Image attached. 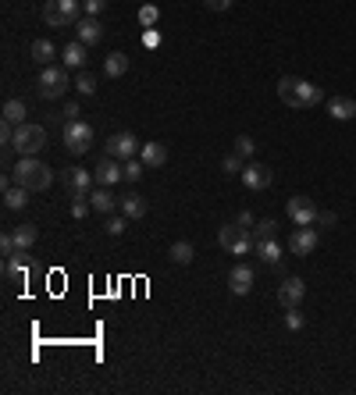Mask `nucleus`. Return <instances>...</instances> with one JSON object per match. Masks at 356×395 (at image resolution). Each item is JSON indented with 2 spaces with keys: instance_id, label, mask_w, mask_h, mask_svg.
Wrapping results in <instances>:
<instances>
[{
  "instance_id": "34",
  "label": "nucleus",
  "mask_w": 356,
  "mask_h": 395,
  "mask_svg": "<svg viewBox=\"0 0 356 395\" xmlns=\"http://www.w3.org/2000/svg\"><path fill=\"white\" fill-rule=\"evenodd\" d=\"M242 167H246V160H242L239 154H228V157L221 160V171H224V175H242Z\"/></svg>"
},
{
  "instance_id": "9",
  "label": "nucleus",
  "mask_w": 356,
  "mask_h": 395,
  "mask_svg": "<svg viewBox=\"0 0 356 395\" xmlns=\"http://www.w3.org/2000/svg\"><path fill=\"white\" fill-rule=\"evenodd\" d=\"M289 250H292L296 257H310V253L317 250V228H314V225H296V232H292V239H289Z\"/></svg>"
},
{
  "instance_id": "37",
  "label": "nucleus",
  "mask_w": 356,
  "mask_h": 395,
  "mask_svg": "<svg viewBox=\"0 0 356 395\" xmlns=\"http://www.w3.org/2000/svg\"><path fill=\"white\" fill-rule=\"evenodd\" d=\"M285 324H289L292 331H303V324H307V320H303L299 306H289V310H285Z\"/></svg>"
},
{
  "instance_id": "20",
  "label": "nucleus",
  "mask_w": 356,
  "mask_h": 395,
  "mask_svg": "<svg viewBox=\"0 0 356 395\" xmlns=\"http://www.w3.org/2000/svg\"><path fill=\"white\" fill-rule=\"evenodd\" d=\"M139 160H143L146 167H164V160H168V146H164V143H143Z\"/></svg>"
},
{
  "instance_id": "1",
  "label": "nucleus",
  "mask_w": 356,
  "mask_h": 395,
  "mask_svg": "<svg viewBox=\"0 0 356 395\" xmlns=\"http://www.w3.org/2000/svg\"><path fill=\"white\" fill-rule=\"evenodd\" d=\"M278 100H282L285 107L303 111V107H317V104L324 100V93H321V86H314V82H307V79L285 75V79H278Z\"/></svg>"
},
{
  "instance_id": "15",
  "label": "nucleus",
  "mask_w": 356,
  "mask_h": 395,
  "mask_svg": "<svg viewBox=\"0 0 356 395\" xmlns=\"http://www.w3.org/2000/svg\"><path fill=\"white\" fill-rule=\"evenodd\" d=\"M89 203H93L96 214H114V210L121 207V196H114L107 185H96V189L89 192Z\"/></svg>"
},
{
  "instance_id": "45",
  "label": "nucleus",
  "mask_w": 356,
  "mask_h": 395,
  "mask_svg": "<svg viewBox=\"0 0 356 395\" xmlns=\"http://www.w3.org/2000/svg\"><path fill=\"white\" fill-rule=\"evenodd\" d=\"M235 225H242V228H253L257 221H253V214H249V210H242V214L235 217Z\"/></svg>"
},
{
  "instance_id": "39",
  "label": "nucleus",
  "mask_w": 356,
  "mask_h": 395,
  "mask_svg": "<svg viewBox=\"0 0 356 395\" xmlns=\"http://www.w3.org/2000/svg\"><path fill=\"white\" fill-rule=\"evenodd\" d=\"M125 228H129V217H107V235H121Z\"/></svg>"
},
{
  "instance_id": "12",
  "label": "nucleus",
  "mask_w": 356,
  "mask_h": 395,
  "mask_svg": "<svg viewBox=\"0 0 356 395\" xmlns=\"http://www.w3.org/2000/svg\"><path fill=\"white\" fill-rule=\"evenodd\" d=\"M93 178H96V185H107V189H111L114 182L125 178V167L118 164V157H107V154H104V160H100L96 171H93Z\"/></svg>"
},
{
  "instance_id": "36",
  "label": "nucleus",
  "mask_w": 356,
  "mask_h": 395,
  "mask_svg": "<svg viewBox=\"0 0 356 395\" xmlns=\"http://www.w3.org/2000/svg\"><path fill=\"white\" fill-rule=\"evenodd\" d=\"M253 150H257V143H253L249 136H239V139H235V154H239L242 160H249V157H253Z\"/></svg>"
},
{
  "instance_id": "13",
  "label": "nucleus",
  "mask_w": 356,
  "mask_h": 395,
  "mask_svg": "<svg viewBox=\"0 0 356 395\" xmlns=\"http://www.w3.org/2000/svg\"><path fill=\"white\" fill-rule=\"evenodd\" d=\"M303 295H307V285H303V278H285L282 285H278V303H282L285 310H289V306H299Z\"/></svg>"
},
{
  "instance_id": "16",
  "label": "nucleus",
  "mask_w": 356,
  "mask_h": 395,
  "mask_svg": "<svg viewBox=\"0 0 356 395\" xmlns=\"http://www.w3.org/2000/svg\"><path fill=\"white\" fill-rule=\"evenodd\" d=\"M25 253H15V257H4V278L11 285H25L29 282V264L21 260Z\"/></svg>"
},
{
  "instance_id": "17",
  "label": "nucleus",
  "mask_w": 356,
  "mask_h": 395,
  "mask_svg": "<svg viewBox=\"0 0 356 395\" xmlns=\"http://www.w3.org/2000/svg\"><path fill=\"white\" fill-rule=\"evenodd\" d=\"M61 182H64V185L71 189V196H75V192H89V185H93L96 178H93V171H82V167H68L64 175H61Z\"/></svg>"
},
{
  "instance_id": "19",
  "label": "nucleus",
  "mask_w": 356,
  "mask_h": 395,
  "mask_svg": "<svg viewBox=\"0 0 356 395\" xmlns=\"http://www.w3.org/2000/svg\"><path fill=\"white\" fill-rule=\"evenodd\" d=\"M328 114L335 121H349V118H356V100L353 96H332L328 100Z\"/></svg>"
},
{
  "instance_id": "10",
  "label": "nucleus",
  "mask_w": 356,
  "mask_h": 395,
  "mask_svg": "<svg viewBox=\"0 0 356 395\" xmlns=\"http://www.w3.org/2000/svg\"><path fill=\"white\" fill-rule=\"evenodd\" d=\"M285 210L292 217V225H317V203L307 200V196H292Z\"/></svg>"
},
{
  "instance_id": "32",
  "label": "nucleus",
  "mask_w": 356,
  "mask_h": 395,
  "mask_svg": "<svg viewBox=\"0 0 356 395\" xmlns=\"http://www.w3.org/2000/svg\"><path fill=\"white\" fill-rule=\"evenodd\" d=\"M121 167H125V182H139V178H143V171H146V164H143V160H136V157L121 160Z\"/></svg>"
},
{
  "instance_id": "31",
  "label": "nucleus",
  "mask_w": 356,
  "mask_h": 395,
  "mask_svg": "<svg viewBox=\"0 0 356 395\" xmlns=\"http://www.w3.org/2000/svg\"><path fill=\"white\" fill-rule=\"evenodd\" d=\"M89 210H93L89 196H86V192H75V196H71V217H75V221H82Z\"/></svg>"
},
{
  "instance_id": "23",
  "label": "nucleus",
  "mask_w": 356,
  "mask_h": 395,
  "mask_svg": "<svg viewBox=\"0 0 356 395\" xmlns=\"http://www.w3.org/2000/svg\"><path fill=\"white\" fill-rule=\"evenodd\" d=\"M125 71H129V57H125L121 50H114V54L104 57V75H107V79H121Z\"/></svg>"
},
{
  "instance_id": "8",
  "label": "nucleus",
  "mask_w": 356,
  "mask_h": 395,
  "mask_svg": "<svg viewBox=\"0 0 356 395\" xmlns=\"http://www.w3.org/2000/svg\"><path fill=\"white\" fill-rule=\"evenodd\" d=\"M139 150H143V143H136V136H129V132H114V136L107 139V157L129 160V157H136Z\"/></svg>"
},
{
  "instance_id": "40",
  "label": "nucleus",
  "mask_w": 356,
  "mask_h": 395,
  "mask_svg": "<svg viewBox=\"0 0 356 395\" xmlns=\"http://www.w3.org/2000/svg\"><path fill=\"white\" fill-rule=\"evenodd\" d=\"M317 225L321 228H335L339 225V214L335 210H317Z\"/></svg>"
},
{
  "instance_id": "44",
  "label": "nucleus",
  "mask_w": 356,
  "mask_h": 395,
  "mask_svg": "<svg viewBox=\"0 0 356 395\" xmlns=\"http://www.w3.org/2000/svg\"><path fill=\"white\" fill-rule=\"evenodd\" d=\"M79 104H64V121H79Z\"/></svg>"
},
{
  "instance_id": "27",
  "label": "nucleus",
  "mask_w": 356,
  "mask_h": 395,
  "mask_svg": "<svg viewBox=\"0 0 356 395\" xmlns=\"http://www.w3.org/2000/svg\"><path fill=\"white\" fill-rule=\"evenodd\" d=\"M168 257L175 260V264H193V257H196V250H193V242H186V239H178L175 246H171V250H168Z\"/></svg>"
},
{
  "instance_id": "4",
  "label": "nucleus",
  "mask_w": 356,
  "mask_h": 395,
  "mask_svg": "<svg viewBox=\"0 0 356 395\" xmlns=\"http://www.w3.org/2000/svg\"><path fill=\"white\" fill-rule=\"evenodd\" d=\"M43 18H46V26H54V29H68L82 18V0H46Z\"/></svg>"
},
{
  "instance_id": "30",
  "label": "nucleus",
  "mask_w": 356,
  "mask_h": 395,
  "mask_svg": "<svg viewBox=\"0 0 356 395\" xmlns=\"http://www.w3.org/2000/svg\"><path fill=\"white\" fill-rule=\"evenodd\" d=\"M274 232H278V221L264 217V221H257V225H253V242H264V239H274Z\"/></svg>"
},
{
  "instance_id": "25",
  "label": "nucleus",
  "mask_w": 356,
  "mask_h": 395,
  "mask_svg": "<svg viewBox=\"0 0 356 395\" xmlns=\"http://www.w3.org/2000/svg\"><path fill=\"white\" fill-rule=\"evenodd\" d=\"M4 207L8 210H25V207H29V189H25V185H11L4 192Z\"/></svg>"
},
{
  "instance_id": "43",
  "label": "nucleus",
  "mask_w": 356,
  "mask_h": 395,
  "mask_svg": "<svg viewBox=\"0 0 356 395\" xmlns=\"http://www.w3.org/2000/svg\"><path fill=\"white\" fill-rule=\"evenodd\" d=\"M203 4H207L211 11H228V8L235 4V0H203Z\"/></svg>"
},
{
  "instance_id": "14",
  "label": "nucleus",
  "mask_w": 356,
  "mask_h": 395,
  "mask_svg": "<svg viewBox=\"0 0 356 395\" xmlns=\"http://www.w3.org/2000/svg\"><path fill=\"white\" fill-rule=\"evenodd\" d=\"M253 282H257V275H253V267H249V264H235V267H232V275H228V288H232L235 295H249Z\"/></svg>"
},
{
  "instance_id": "35",
  "label": "nucleus",
  "mask_w": 356,
  "mask_h": 395,
  "mask_svg": "<svg viewBox=\"0 0 356 395\" xmlns=\"http://www.w3.org/2000/svg\"><path fill=\"white\" fill-rule=\"evenodd\" d=\"M75 89H79L82 96H93V93H96V79L89 75V71H79V79H75Z\"/></svg>"
},
{
  "instance_id": "2",
  "label": "nucleus",
  "mask_w": 356,
  "mask_h": 395,
  "mask_svg": "<svg viewBox=\"0 0 356 395\" xmlns=\"http://www.w3.org/2000/svg\"><path fill=\"white\" fill-rule=\"evenodd\" d=\"M11 175H15V185H25L29 192H43V189H50V182H54V171L36 157H18Z\"/></svg>"
},
{
  "instance_id": "42",
  "label": "nucleus",
  "mask_w": 356,
  "mask_h": 395,
  "mask_svg": "<svg viewBox=\"0 0 356 395\" xmlns=\"http://www.w3.org/2000/svg\"><path fill=\"white\" fill-rule=\"evenodd\" d=\"M143 43L154 50V46H161V33H157V29H146V33H143Z\"/></svg>"
},
{
  "instance_id": "24",
  "label": "nucleus",
  "mask_w": 356,
  "mask_h": 395,
  "mask_svg": "<svg viewBox=\"0 0 356 395\" xmlns=\"http://www.w3.org/2000/svg\"><path fill=\"white\" fill-rule=\"evenodd\" d=\"M253 250H257V257L264 260V264H282V246H278L274 239H264V242H257V246H253Z\"/></svg>"
},
{
  "instance_id": "21",
  "label": "nucleus",
  "mask_w": 356,
  "mask_h": 395,
  "mask_svg": "<svg viewBox=\"0 0 356 395\" xmlns=\"http://www.w3.org/2000/svg\"><path fill=\"white\" fill-rule=\"evenodd\" d=\"M86 61H89V54H86V43L82 39H75V43H68L64 46V68H86Z\"/></svg>"
},
{
  "instance_id": "3",
  "label": "nucleus",
  "mask_w": 356,
  "mask_h": 395,
  "mask_svg": "<svg viewBox=\"0 0 356 395\" xmlns=\"http://www.w3.org/2000/svg\"><path fill=\"white\" fill-rule=\"evenodd\" d=\"M71 86L75 82L68 79L64 64H43V71H39V96H43V100H61Z\"/></svg>"
},
{
  "instance_id": "33",
  "label": "nucleus",
  "mask_w": 356,
  "mask_h": 395,
  "mask_svg": "<svg viewBox=\"0 0 356 395\" xmlns=\"http://www.w3.org/2000/svg\"><path fill=\"white\" fill-rule=\"evenodd\" d=\"M157 18H161V11H157L154 4H143V8H139V26H143V29H154Z\"/></svg>"
},
{
  "instance_id": "5",
  "label": "nucleus",
  "mask_w": 356,
  "mask_h": 395,
  "mask_svg": "<svg viewBox=\"0 0 356 395\" xmlns=\"http://www.w3.org/2000/svg\"><path fill=\"white\" fill-rule=\"evenodd\" d=\"M46 146V129L43 125H18L15 129V139H11V150H18V157H36Z\"/></svg>"
},
{
  "instance_id": "29",
  "label": "nucleus",
  "mask_w": 356,
  "mask_h": 395,
  "mask_svg": "<svg viewBox=\"0 0 356 395\" xmlns=\"http://www.w3.org/2000/svg\"><path fill=\"white\" fill-rule=\"evenodd\" d=\"M36 225H21V228H15V246H18V253H25L29 250V246L36 242Z\"/></svg>"
},
{
  "instance_id": "6",
  "label": "nucleus",
  "mask_w": 356,
  "mask_h": 395,
  "mask_svg": "<svg viewBox=\"0 0 356 395\" xmlns=\"http://www.w3.org/2000/svg\"><path fill=\"white\" fill-rule=\"evenodd\" d=\"M93 125L89 121H64V150L68 154H75V157H82V154H89V146H93Z\"/></svg>"
},
{
  "instance_id": "18",
  "label": "nucleus",
  "mask_w": 356,
  "mask_h": 395,
  "mask_svg": "<svg viewBox=\"0 0 356 395\" xmlns=\"http://www.w3.org/2000/svg\"><path fill=\"white\" fill-rule=\"evenodd\" d=\"M79 39H82L86 46H93V43L104 39V26H100L96 15H82V18H79Z\"/></svg>"
},
{
  "instance_id": "26",
  "label": "nucleus",
  "mask_w": 356,
  "mask_h": 395,
  "mask_svg": "<svg viewBox=\"0 0 356 395\" xmlns=\"http://www.w3.org/2000/svg\"><path fill=\"white\" fill-rule=\"evenodd\" d=\"M54 57H57V46L50 39H36L33 43V61L36 64H54Z\"/></svg>"
},
{
  "instance_id": "38",
  "label": "nucleus",
  "mask_w": 356,
  "mask_h": 395,
  "mask_svg": "<svg viewBox=\"0 0 356 395\" xmlns=\"http://www.w3.org/2000/svg\"><path fill=\"white\" fill-rule=\"evenodd\" d=\"M0 253H4V257H15V253H18V246H15V232H4V235H0Z\"/></svg>"
},
{
  "instance_id": "41",
  "label": "nucleus",
  "mask_w": 356,
  "mask_h": 395,
  "mask_svg": "<svg viewBox=\"0 0 356 395\" xmlns=\"http://www.w3.org/2000/svg\"><path fill=\"white\" fill-rule=\"evenodd\" d=\"M107 0H82V15H100Z\"/></svg>"
},
{
  "instance_id": "11",
  "label": "nucleus",
  "mask_w": 356,
  "mask_h": 395,
  "mask_svg": "<svg viewBox=\"0 0 356 395\" xmlns=\"http://www.w3.org/2000/svg\"><path fill=\"white\" fill-rule=\"evenodd\" d=\"M242 185L246 189H267L271 185V178H274V171L267 167V164H257V160H249L246 167H242Z\"/></svg>"
},
{
  "instance_id": "28",
  "label": "nucleus",
  "mask_w": 356,
  "mask_h": 395,
  "mask_svg": "<svg viewBox=\"0 0 356 395\" xmlns=\"http://www.w3.org/2000/svg\"><path fill=\"white\" fill-rule=\"evenodd\" d=\"M25 114H29L25 100H8L4 104V121H11V125H25Z\"/></svg>"
},
{
  "instance_id": "22",
  "label": "nucleus",
  "mask_w": 356,
  "mask_h": 395,
  "mask_svg": "<svg viewBox=\"0 0 356 395\" xmlns=\"http://www.w3.org/2000/svg\"><path fill=\"white\" fill-rule=\"evenodd\" d=\"M121 214L129 217V221H139L146 214V200L139 192H129V196H121Z\"/></svg>"
},
{
  "instance_id": "7",
  "label": "nucleus",
  "mask_w": 356,
  "mask_h": 395,
  "mask_svg": "<svg viewBox=\"0 0 356 395\" xmlns=\"http://www.w3.org/2000/svg\"><path fill=\"white\" fill-rule=\"evenodd\" d=\"M217 242H221V250H228L232 257H242V253H249L253 246H257V242H253V232L242 228V225H221Z\"/></svg>"
}]
</instances>
